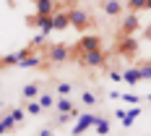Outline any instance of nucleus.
<instances>
[{
  "instance_id": "f257e3e1",
  "label": "nucleus",
  "mask_w": 151,
  "mask_h": 136,
  "mask_svg": "<svg viewBox=\"0 0 151 136\" xmlns=\"http://www.w3.org/2000/svg\"><path fill=\"white\" fill-rule=\"evenodd\" d=\"M78 63L83 68H104L107 65V52L99 50H86V52H78Z\"/></svg>"
},
{
  "instance_id": "f03ea898",
  "label": "nucleus",
  "mask_w": 151,
  "mask_h": 136,
  "mask_svg": "<svg viewBox=\"0 0 151 136\" xmlns=\"http://www.w3.org/2000/svg\"><path fill=\"white\" fill-rule=\"evenodd\" d=\"M68 16H70V26H73V29H78V31L89 29L91 24H94V21H91V16L86 13L83 8H70V11H68Z\"/></svg>"
},
{
  "instance_id": "7ed1b4c3",
  "label": "nucleus",
  "mask_w": 151,
  "mask_h": 136,
  "mask_svg": "<svg viewBox=\"0 0 151 136\" xmlns=\"http://www.w3.org/2000/svg\"><path fill=\"white\" fill-rule=\"evenodd\" d=\"M117 52L125 58H133L138 52V39L133 34H120V42H117Z\"/></svg>"
},
{
  "instance_id": "20e7f679",
  "label": "nucleus",
  "mask_w": 151,
  "mask_h": 136,
  "mask_svg": "<svg viewBox=\"0 0 151 136\" xmlns=\"http://www.w3.org/2000/svg\"><path fill=\"white\" fill-rule=\"evenodd\" d=\"M45 58L50 63H65L68 58H70V47H65V45H50V47H47V52H45Z\"/></svg>"
},
{
  "instance_id": "39448f33",
  "label": "nucleus",
  "mask_w": 151,
  "mask_h": 136,
  "mask_svg": "<svg viewBox=\"0 0 151 136\" xmlns=\"http://www.w3.org/2000/svg\"><path fill=\"white\" fill-rule=\"evenodd\" d=\"M102 47V37L99 34H86L76 42V52H86V50H99Z\"/></svg>"
},
{
  "instance_id": "423d86ee",
  "label": "nucleus",
  "mask_w": 151,
  "mask_h": 136,
  "mask_svg": "<svg viewBox=\"0 0 151 136\" xmlns=\"http://www.w3.org/2000/svg\"><path fill=\"white\" fill-rule=\"evenodd\" d=\"M96 118H99V115H91V113H83V115H78V123L73 126V136H81L83 131H89V128H94V123H96Z\"/></svg>"
},
{
  "instance_id": "0eeeda50",
  "label": "nucleus",
  "mask_w": 151,
  "mask_h": 136,
  "mask_svg": "<svg viewBox=\"0 0 151 136\" xmlns=\"http://www.w3.org/2000/svg\"><path fill=\"white\" fill-rule=\"evenodd\" d=\"M29 24L39 26V31L47 34V37H50V31H55V29H52V16H39V13H34V18H29Z\"/></svg>"
},
{
  "instance_id": "6e6552de",
  "label": "nucleus",
  "mask_w": 151,
  "mask_h": 136,
  "mask_svg": "<svg viewBox=\"0 0 151 136\" xmlns=\"http://www.w3.org/2000/svg\"><path fill=\"white\" fill-rule=\"evenodd\" d=\"M68 26H70V16H68V11H55V13H52V29L65 31Z\"/></svg>"
},
{
  "instance_id": "1a4fd4ad",
  "label": "nucleus",
  "mask_w": 151,
  "mask_h": 136,
  "mask_svg": "<svg viewBox=\"0 0 151 136\" xmlns=\"http://www.w3.org/2000/svg\"><path fill=\"white\" fill-rule=\"evenodd\" d=\"M133 31H138V16L130 11V13L122 18V26H120V34H133Z\"/></svg>"
},
{
  "instance_id": "9d476101",
  "label": "nucleus",
  "mask_w": 151,
  "mask_h": 136,
  "mask_svg": "<svg viewBox=\"0 0 151 136\" xmlns=\"http://www.w3.org/2000/svg\"><path fill=\"white\" fill-rule=\"evenodd\" d=\"M39 92H42L39 81H31V84H26V87L21 89V102H26V100H37V97H39Z\"/></svg>"
},
{
  "instance_id": "9b49d317",
  "label": "nucleus",
  "mask_w": 151,
  "mask_h": 136,
  "mask_svg": "<svg viewBox=\"0 0 151 136\" xmlns=\"http://www.w3.org/2000/svg\"><path fill=\"white\" fill-rule=\"evenodd\" d=\"M102 11L107 16H122V0H102Z\"/></svg>"
},
{
  "instance_id": "f8f14e48",
  "label": "nucleus",
  "mask_w": 151,
  "mask_h": 136,
  "mask_svg": "<svg viewBox=\"0 0 151 136\" xmlns=\"http://www.w3.org/2000/svg\"><path fill=\"white\" fill-rule=\"evenodd\" d=\"M122 81L130 84V87H136L138 81H141V71H138V65H136V68H125V71H122Z\"/></svg>"
},
{
  "instance_id": "ddd939ff",
  "label": "nucleus",
  "mask_w": 151,
  "mask_h": 136,
  "mask_svg": "<svg viewBox=\"0 0 151 136\" xmlns=\"http://www.w3.org/2000/svg\"><path fill=\"white\" fill-rule=\"evenodd\" d=\"M21 68H37V65H42V55H37V52H29L24 60L18 63Z\"/></svg>"
},
{
  "instance_id": "4468645a",
  "label": "nucleus",
  "mask_w": 151,
  "mask_h": 136,
  "mask_svg": "<svg viewBox=\"0 0 151 136\" xmlns=\"http://www.w3.org/2000/svg\"><path fill=\"white\" fill-rule=\"evenodd\" d=\"M55 94H50V92H39V97H37V102L42 105V110H47V107H55Z\"/></svg>"
},
{
  "instance_id": "2eb2a0df",
  "label": "nucleus",
  "mask_w": 151,
  "mask_h": 136,
  "mask_svg": "<svg viewBox=\"0 0 151 136\" xmlns=\"http://www.w3.org/2000/svg\"><path fill=\"white\" fill-rule=\"evenodd\" d=\"M138 113H141V107H138V105H133V107H130V110H128V113H125V115L120 118V123L125 126V128H128V126H133V121L138 118Z\"/></svg>"
},
{
  "instance_id": "dca6fc26",
  "label": "nucleus",
  "mask_w": 151,
  "mask_h": 136,
  "mask_svg": "<svg viewBox=\"0 0 151 136\" xmlns=\"http://www.w3.org/2000/svg\"><path fill=\"white\" fill-rule=\"evenodd\" d=\"M13 128H16V121H13V118H11V113L0 118V134H11Z\"/></svg>"
},
{
  "instance_id": "f3484780",
  "label": "nucleus",
  "mask_w": 151,
  "mask_h": 136,
  "mask_svg": "<svg viewBox=\"0 0 151 136\" xmlns=\"http://www.w3.org/2000/svg\"><path fill=\"white\" fill-rule=\"evenodd\" d=\"M55 110H58V113H68V110H73V102H70L68 97H58V100H55Z\"/></svg>"
},
{
  "instance_id": "a211bd4d",
  "label": "nucleus",
  "mask_w": 151,
  "mask_h": 136,
  "mask_svg": "<svg viewBox=\"0 0 151 136\" xmlns=\"http://www.w3.org/2000/svg\"><path fill=\"white\" fill-rule=\"evenodd\" d=\"M24 110H26L29 115H42V105H39L37 100H26V102H24Z\"/></svg>"
},
{
  "instance_id": "6ab92c4d",
  "label": "nucleus",
  "mask_w": 151,
  "mask_h": 136,
  "mask_svg": "<svg viewBox=\"0 0 151 136\" xmlns=\"http://www.w3.org/2000/svg\"><path fill=\"white\" fill-rule=\"evenodd\" d=\"M109 128H112V126H109L107 118H96V123H94V131H96V134L107 136V134H109Z\"/></svg>"
},
{
  "instance_id": "aec40b11",
  "label": "nucleus",
  "mask_w": 151,
  "mask_h": 136,
  "mask_svg": "<svg viewBox=\"0 0 151 136\" xmlns=\"http://www.w3.org/2000/svg\"><path fill=\"white\" fill-rule=\"evenodd\" d=\"M81 102H83L86 107H94L96 102H99V100H96V94H94V92H89V89H86L83 94H81Z\"/></svg>"
},
{
  "instance_id": "412c9836",
  "label": "nucleus",
  "mask_w": 151,
  "mask_h": 136,
  "mask_svg": "<svg viewBox=\"0 0 151 136\" xmlns=\"http://www.w3.org/2000/svg\"><path fill=\"white\" fill-rule=\"evenodd\" d=\"M55 92H58V97H68L70 94V84L68 81H55Z\"/></svg>"
},
{
  "instance_id": "4be33fe9",
  "label": "nucleus",
  "mask_w": 151,
  "mask_h": 136,
  "mask_svg": "<svg viewBox=\"0 0 151 136\" xmlns=\"http://www.w3.org/2000/svg\"><path fill=\"white\" fill-rule=\"evenodd\" d=\"M138 71H141V79L151 81V60H146V63H138Z\"/></svg>"
},
{
  "instance_id": "5701e85b",
  "label": "nucleus",
  "mask_w": 151,
  "mask_h": 136,
  "mask_svg": "<svg viewBox=\"0 0 151 136\" xmlns=\"http://www.w3.org/2000/svg\"><path fill=\"white\" fill-rule=\"evenodd\" d=\"M125 5H128L133 13H138V11H143V8H146V0H125Z\"/></svg>"
},
{
  "instance_id": "b1692460",
  "label": "nucleus",
  "mask_w": 151,
  "mask_h": 136,
  "mask_svg": "<svg viewBox=\"0 0 151 136\" xmlns=\"http://www.w3.org/2000/svg\"><path fill=\"white\" fill-rule=\"evenodd\" d=\"M11 118L16 121V126H18V123H24V118H26V110H24V107H13V110H11Z\"/></svg>"
},
{
  "instance_id": "393cba45",
  "label": "nucleus",
  "mask_w": 151,
  "mask_h": 136,
  "mask_svg": "<svg viewBox=\"0 0 151 136\" xmlns=\"http://www.w3.org/2000/svg\"><path fill=\"white\" fill-rule=\"evenodd\" d=\"M47 42V34H42V31H39V34H37V37H34V39H31V50H34V47H39V45H45Z\"/></svg>"
},
{
  "instance_id": "a878e982",
  "label": "nucleus",
  "mask_w": 151,
  "mask_h": 136,
  "mask_svg": "<svg viewBox=\"0 0 151 136\" xmlns=\"http://www.w3.org/2000/svg\"><path fill=\"white\" fill-rule=\"evenodd\" d=\"M120 100H125L128 105H138V100H141V97H136V94H130V92H125V94H122Z\"/></svg>"
},
{
  "instance_id": "bb28decb",
  "label": "nucleus",
  "mask_w": 151,
  "mask_h": 136,
  "mask_svg": "<svg viewBox=\"0 0 151 136\" xmlns=\"http://www.w3.org/2000/svg\"><path fill=\"white\" fill-rule=\"evenodd\" d=\"M39 136H52V128H42V131H39Z\"/></svg>"
},
{
  "instance_id": "cd10ccee",
  "label": "nucleus",
  "mask_w": 151,
  "mask_h": 136,
  "mask_svg": "<svg viewBox=\"0 0 151 136\" xmlns=\"http://www.w3.org/2000/svg\"><path fill=\"white\" fill-rule=\"evenodd\" d=\"M65 3H70V5H78V3H81V0H65Z\"/></svg>"
},
{
  "instance_id": "c85d7f7f",
  "label": "nucleus",
  "mask_w": 151,
  "mask_h": 136,
  "mask_svg": "<svg viewBox=\"0 0 151 136\" xmlns=\"http://www.w3.org/2000/svg\"><path fill=\"white\" fill-rule=\"evenodd\" d=\"M146 37H149V39H151V26H146Z\"/></svg>"
},
{
  "instance_id": "c756f323",
  "label": "nucleus",
  "mask_w": 151,
  "mask_h": 136,
  "mask_svg": "<svg viewBox=\"0 0 151 136\" xmlns=\"http://www.w3.org/2000/svg\"><path fill=\"white\" fill-rule=\"evenodd\" d=\"M34 3H55V0H34Z\"/></svg>"
},
{
  "instance_id": "7c9ffc66",
  "label": "nucleus",
  "mask_w": 151,
  "mask_h": 136,
  "mask_svg": "<svg viewBox=\"0 0 151 136\" xmlns=\"http://www.w3.org/2000/svg\"><path fill=\"white\" fill-rule=\"evenodd\" d=\"M146 8H149V11H151V0H146Z\"/></svg>"
},
{
  "instance_id": "2f4dec72",
  "label": "nucleus",
  "mask_w": 151,
  "mask_h": 136,
  "mask_svg": "<svg viewBox=\"0 0 151 136\" xmlns=\"http://www.w3.org/2000/svg\"><path fill=\"white\" fill-rule=\"evenodd\" d=\"M149 102H151V94H149Z\"/></svg>"
}]
</instances>
